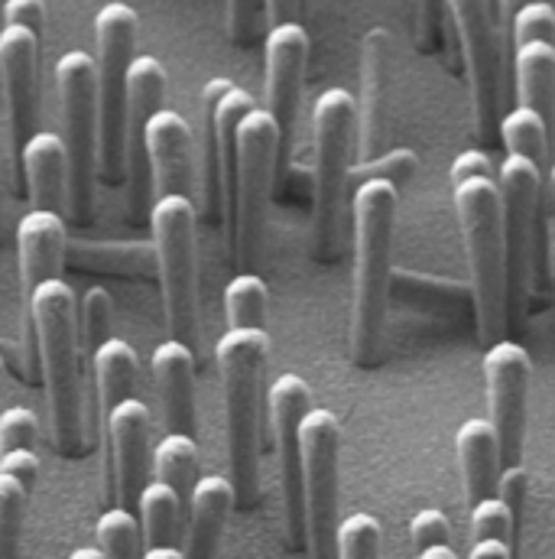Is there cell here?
<instances>
[{
  "instance_id": "cell-41",
  "label": "cell",
  "mask_w": 555,
  "mask_h": 559,
  "mask_svg": "<svg viewBox=\"0 0 555 559\" xmlns=\"http://www.w3.org/2000/svg\"><path fill=\"white\" fill-rule=\"evenodd\" d=\"M410 540H413L417 554L432 550V547H451L448 518L438 508H422V511H417V518L410 521Z\"/></svg>"
},
{
  "instance_id": "cell-56",
  "label": "cell",
  "mask_w": 555,
  "mask_h": 559,
  "mask_svg": "<svg viewBox=\"0 0 555 559\" xmlns=\"http://www.w3.org/2000/svg\"><path fill=\"white\" fill-rule=\"evenodd\" d=\"M0 228H3V209H0Z\"/></svg>"
},
{
  "instance_id": "cell-49",
  "label": "cell",
  "mask_w": 555,
  "mask_h": 559,
  "mask_svg": "<svg viewBox=\"0 0 555 559\" xmlns=\"http://www.w3.org/2000/svg\"><path fill=\"white\" fill-rule=\"evenodd\" d=\"M468 559H514V547H507L500 540H478V544H471Z\"/></svg>"
},
{
  "instance_id": "cell-30",
  "label": "cell",
  "mask_w": 555,
  "mask_h": 559,
  "mask_svg": "<svg viewBox=\"0 0 555 559\" xmlns=\"http://www.w3.org/2000/svg\"><path fill=\"white\" fill-rule=\"evenodd\" d=\"M198 445L195 436H182V432H169L166 439H159V445L153 449V475L156 481L169 485L189 508L192 488L198 485Z\"/></svg>"
},
{
  "instance_id": "cell-44",
  "label": "cell",
  "mask_w": 555,
  "mask_h": 559,
  "mask_svg": "<svg viewBox=\"0 0 555 559\" xmlns=\"http://www.w3.org/2000/svg\"><path fill=\"white\" fill-rule=\"evenodd\" d=\"M264 0H228V33L234 43H251Z\"/></svg>"
},
{
  "instance_id": "cell-53",
  "label": "cell",
  "mask_w": 555,
  "mask_h": 559,
  "mask_svg": "<svg viewBox=\"0 0 555 559\" xmlns=\"http://www.w3.org/2000/svg\"><path fill=\"white\" fill-rule=\"evenodd\" d=\"M143 559H182V550H176V547H156V550H146Z\"/></svg>"
},
{
  "instance_id": "cell-51",
  "label": "cell",
  "mask_w": 555,
  "mask_h": 559,
  "mask_svg": "<svg viewBox=\"0 0 555 559\" xmlns=\"http://www.w3.org/2000/svg\"><path fill=\"white\" fill-rule=\"evenodd\" d=\"M527 3H533V0H494V13H497L500 23H514V16H517Z\"/></svg>"
},
{
  "instance_id": "cell-12",
  "label": "cell",
  "mask_w": 555,
  "mask_h": 559,
  "mask_svg": "<svg viewBox=\"0 0 555 559\" xmlns=\"http://www.w3.org/2000/svg\"><path fill=\"white\" fill-rule=\"evenodd\" d=\"M257 108L254 95L231 79H208L202 88L205 118V218L218 222L231 205L234 166H238V128Z\"/></svg>"
},
{
  "instance_id": "cell-39",
  "label": "cell",
  "mask_w": 555,
  "mask_h": 559,
  "mask_svg": "<svg viewBox=\"0 0 555 559\" xmlns=\"http://www.w3.org/2000/svg\"><path fill=\"white\" fill-rule=\"evenodd\" d=\"M419 169V156L410 150V146H400V150H387L381 153L377 159L371 163H361V179H387L394 182L397 189L403 182L413 179V173Z\"/></svg>"
},
{
  "instance_id": "cell-50",
  "label": "cell",
  "mask_w": 555,
  "mask_h": 559,
  "mask_svg": "<svg viewBox=\"0 0 555 559\" xmlns=\"http://www.w3.org/2000/svg\"><path fill=\"white\" fill-rule=\"evenodd\" d=\"M264 10H267L270 26L274 23H289V20L299 16V0H264Z\"/></svg>"
},
{
  "instance_id": "cell-28",
  "label": "cell",
  "mask_w": 555,
  "mask_h": 559,
  "mask_svg": "<svg viewBox=\"0 0 555 559\" xmlns=\"http://www.w3.org/2000/svg\"><path fill=\"white\" fill-rule=\"evenodd\" d=\"M514 75H517V102L550 115L555 98V43L533 39L514 46Z\"/></svg>"
},
{
  "instance_id": "cell-54",
  "label": "cell",
  "mask_w": 555,
  "mask_h": 559,
  "mask_svg": "<svg viewBox=\"0 0 555 559\" xmlns=\"http://www.w3.org/2000/svg\"><path fill=\"white\" fill-rule=\"evenodd\" d=\"M69 559H105V554L98 547H79V550L69 554Z\"/></svg>"
},
{
  "instance_id": "cell-33",
  "label": "cell",
  "mask_w": 555,
  "mask_h": 559,
  "mask_svg": "<svg viewBox=\"0 0 555 559\" xmlns=\"http://www.w3.org/2000/svg\"><path fill=\"white\" fill-rule=\"evenodd\" d=\"M95 540H98V550L105 554V559H143L140 521L124 508H111L98 518Z\"/></svg>"
},
{
  "instance_id": "cell-34",
  "label": "cell",
  "mask_w": 555,
  "mask_h": 559,
  "mask_svg": "<svg viewBox=\"0 0 555 559\" xmlns=\"http://www.w3.org/2000/svg\"><path fill=\"white\" fill-rule=\"evenodd\" d=\"M29 491L13 475L0 472V559H16Z\"/></svg>"
},
{
  "instance_id": "cell-22",
  "label": "cell",
  "mask_w": 555,
  "mask_h": 559,
  "mask_svg": "<svg viewBox=\"0 0 555 559\" xmlns=\"http://www.w3.org/2000/svg\"><path fill=\"white\" fill-rule=\"evenodd\" d=\"M16 258H20V283L29 302L33 289L62 280L65 258V222L59 212L33 209L16 222Z\"/></svg>"
},
{
  "instance_id": "cell-45",
  "label": "cell",
  "mask_w": 555,
  "mask_h": 559,
  "mask_svg": "<svg viewBox=\"0 0 555 559\" xmlns=\"http://www.w3.org/2000/svg\"><path fill=\"white\" fill-rule=\"evenodd\" d=\"M0 472L13 475L16 481H23L26 491H33L36 478H39V455L33 449H16V452H3L0 455Z\"/></svg>"
},
{
  "instance_id": "cell-38",
  "label": "cell",
  "mask_w": 555,
  "mask_h": 559,
  "mask_svg": "<svg viewBox=\"0 0 555 559\" xmlns=\"http://www.w3.org/2000/svg\"><path fill=\"white\" fill-rule=\"evenodd\" d=\"M514 46H523V43H533V39H550L555 43V7L550 0H533L527 3L514 23Z\"/></svg>"
},
{
  "instance_id": "cell-9",
  "label": "cell",
  "mask_w": 555,
  "mask_h": 559,
  "mask_svg": "<svg viewBox=\"0 0 555 559\" xmlns=\"http://www.w3.org/2000/svg\"><path fill=\"white\" fill-rule=\"evenodd\" d=\"M56 82L62 98V124L69 150V205L75 222L92 218L95 176H98V62L95 56L72 49L56 62Z\"/></svg>"
},
{
  "instance_id": "cell-36",
  "label": "cell",
  "mask_w": 555,
  "mask_h": 559,
  "mask_svg": "<svg viewBox=\"0 0 555 559\" xmlns=\"http://www.w3.org/2000/svg\"><path fill=\"white\" fill-rule=\"evenodd\" d=\"M111 319H114L111 293L101 286H92L82 299V309H79V329H82V338H85L92 355L111 338Z\"/></svg>"
},
{
  "instance_id": "cell-23",
  "label": "cell",
  "mask_w": 555,
  "mask_h": 559,
  "mask_svg": "<svg viewBox=\"0 0 555 559\" xmlns=\"http://www.w3.org/2000/svg\"><path fill=\"white\" fill-rule=\"evenodd\" d=\"M153 384L159 391L169 432L195 436V352L185 342L166 338L153 348Z\"/></svg>"
},
{
  "instance_id": "cell-42",
  "label": "cell",
  "mask_w": 555,
  "mask_h": 559,
  "mask_svg": "<svg viewBox=\"0 0 555 559\" xmlns=\"http://www.w3.org/2000/svg\"><path fill=\"white\" fill-rule=\"evenodd\" d=\"M494 495L510 508V514H514V521L520 527L523 511H527V498H530V472H527V465L523 462L504 465L500 475H497V491Z\"/></svg>"
},
{
  "instance_id": "cell-24",
  "label": "cell",
  "mask_w": 555,
  "mask_h": 559,
  "mask_svg": "<svg viewBox=\"0 0 555 559\" xmlns=\"http://www.w3.org/2000/svg\"><path fill=\"white\" fill-rule=\"evenodd\" d=\"M234 485L225 475H202L189 498V527L182 559H218L221 534L234 508Z\"/></svg>"
},
{
  "instance_id": "cell-7",
  "label": "cell",
  "mask_w": 555,
  "mask_h": 559,
  "mask_svg": "<svg viewBox=\"0 0 555 559\" xmlns=\"http://www.w3.org/2000/svg\"><path fill=\"white\" fill-rule=\"evenodd\" d=\"M198 212L189 195H159L149 209L169 338L192 345L198 335Z\"/></svg>"
},
{
  "instance_id": "cell-31",
  "label": "cell",
  "mask_w": 555,
  "mask_h": 559,
  "mask_svg": "<svg viewBox=\"0 0 555 559\" xmlns=\"http://www.w3.org/2000/svg\"><path fill=\"white\" fill-rule=\"evenodd\" d=\"M267 283L261 274H238L225 286V316L228 329H264L267 325Z\"/></svg>"
},
{
  "instance_id": "cell-14",
  "label": "cell",
  "mask_w": 555,
  "mask_h": 559,
  "mask_svg": "<svg viewBox=\"0 0 555 559\" xmlns=\"http://www.w3.org/2000/svg\"><path fill=\"white\" fill-rule=\"evenodd\" d=\"M484 381H487V407L491 426L500 445V465L523 462L527 423H530V384H533V358L520 342L500 338L484 352Z\"/></svg>"
},
{
  "instance_id": "cell-1",
  "label": "cell",
  "mask_w": 555,
  "mask_h": 559,
  "mask_svg": "<svg viewBox=\"0 0 555 559\" xmlns=\"http://www.w3.org/2000/svg\"><path fill=\"white\" fill-rule=\"evenodd\" d=\"M400 189L387 179H361L351 195L354 225V286H351V358L374 365L387 322L390 299V258L397 231Z\"/></svg>"
},
{
  "instance_id": "cell-47",
  "label": "cell",
  "mask_w": 555,
  "mask_h": 559,
  "mask_svg": "<svg viewBox=\"0 0 555 559\" xmlns=\"http://www.w3.org/2000/svg\"><path fill=\"white\" fill-rule=\"evenodd\" d=\"M442 20L445 16V0H419V33L425 43H435L442 33Z\"/></svg>"
},
{
  "instance_id": "cell-43",
  "label": "cell",
  "mask_w": 555,
  "mask_h": 559,
  "mask_svg": "<svg viewBox=\"0 0 555 559\" xmlns=\"http://www.w3.org/2000/svg\"><path fill=\"white\" fill-rule=\"evenodd\" d=\"M3 26H23L43 43L46 26V0H7L3 3Z\"/></svg>"
},
{
  "instance_id": "cell-3",
  "label": "cell",
  "mask_w": 555,
  "mask_h": 559,
  "mask_svg": "<svg viewBox=\"0 0 555 559\" xmlns=\"http://www.w3.org/2000/svg\"><path fill=\"white\" fill-rule=\"evenodd\" d=\"M29 319L36 329L56 449L62 455H79L85 439L82 371H79L82 329H79V302L72 286L62 280H49L36 286L29 296Z\"/></svg>"
},
{
  "instance_id": "cell-37",
  "label": "cell",
  "mask_w": 555,
  "mask_h": 559,
  "mask_svg": "<svg viewBox=\"0 0 555 559\" xmlns=\"http://www.w3.org/2000/svg\"><path fill=\"white\" fill-rule=\"evenodd\" d=\"M514 537H517V521L497 495L484 498L471 508V544L500 540V544L514 547Z\"/></svg>"
},
{
  "instance_id": "cell-18",
  "label": "cell",
  "mask_w": 555,
  "mask_h": 559,
  "mask_svg": "<svg viewBox=\"0 0 555 559\" xmlns=\"http://www.w3.org/2000/svg\"><path fill=\"white\" fill-rule=\"evenodd\" d=\"M309 66V33L299 20L274 23L264 39V69H267V111L277 118L282 143L295 128L302 82Z\"/></svg>"
},
{
  "instance_id": "cell-29",
  "label": "cell",
  "mask_w": 555,
  "mask_h": 559,
  "mask_svg": "<svg viewBox=\"0 0 555 559\" xmlns=\"http://www.w3.org/2000/svg\"><path fill=\"white\" fill-rule=\"evenodd\" d=\"M140 511V537H143V547L146 550H156V547H176V537H179V524H182V511H185V501L162 481H149L143 488L137 501Z\"/></svg>"
},
{
  "instance_id": "cell-2",
  "label": "cell",
  "mask_w": 555,
  "mask_h": 559,
  "mask_svg": "<svg viewBox=\"0 0 555 559\" xmlns=\"http://www.w3.org/2000/svg\"><path fill=\"white\" fill-rule=\"evenodd\" d=\"M225 384L228 465L238 508L261 501V391L270 358L267 329H228L215 345Z\"/></svg>"
},
{
  "instance_id": "cell-16",
  "label": "cell",
  "mask_w": 555,
  "mask_h": 559,
  "mask_svg": "<svg viewBox=\"0 0 555 559\" xmlns=\"http://www.w3.org/2000/svg\"><path fill=\"white\" fill-rule=\"evenodd\" d=\"M543 166L507 153L497 166V189H500V215H504V241H507V277L523 286L530 258H533V228L543 199Z\"/></svg>"
},
{
  "instance_id": "cell-8",
  "label": "cell",
  "mask_w": 555,
  "mask_h": 559,
  "mask_svg": "<svg viewBox=\"0 0 555 559\" xmlns=\"http://www.w3.org/2000/svg\"><path fill=\"white\" fill-rule=\"evenodd\" d=\"M282 146L277 118L267 108H254L238 128V166H234V192L228 205V225L234 235V261L251 267L261 261L274 173Z\"/></svg>"
},
{
  "instance_id": "cell-52",
  "label": "cell",
  "mask_w": 555,
  "mask_h": 559,
  "mask_svg": "<svg viewBox=\"0 0 555 559\" xmlns=\"http://www.w3.org/2000/svg\"><path fill=\"white\" fill-rule=\"evenodd\" d=\"M417 559H458V554L451 547H432V550H422Z\"/></svg>"
},
{
  "instance_id": "cell-46",
  "label": "cell",
  "mask_w": 555,
  "mask_h": 559,
  "mask_svg": "<svg viewBox=\"0 0 555 559\" xmlns=\"http://www.w3.org/2000/svg\"><path fill=\"white\" fill-rule=\"evenodd\" d=\"M474 176H497V169L491 166L487 153L484 150H461L451 166H448V179L451 186L461 182V179H474Z\"/></svg>"
},
{
  "instance_id": "cell-32",
  "label": "cell",
  "mask_w": 555,
  "mask_h": 559,
  "mask_svg": "<svg viewBox=\"0 0 555 559\" xmlns=\"http://www.w3.org/2000/svg\"><path fill=\"white\" fill-rule=\"evenodd\" d=\"M500 140L507 146V153H517V156H527L533 163H543L546 156V146H550V134H546V115L527 108V105H517L514 111H507L500 118Z\"/></svg>"
},
{
  "instance_id": "cell-4",
  "label": "cell",
  "mask_w": 555,
  "mask_h": 559,
  "mask_svg": "<svg viewBox=\"0 0 555 559\" xmlns=\"http://www.w3.org/2000/svg\"><path fill=\"white\" fill-rule=\"evenodd\" d=\"M455 215L464 238L474 322L481 342L494 345L507 335V241H504V215H500V189L497 176H474L451 186Z\"/></svg>"
},
{
  "instance_id": "cell-40",
  "label": "cell",
  "mask_w": 555,
  "mask_h": 559,
  "mask_svg": "<svg viewBox=\"0 0 555 559\" xmlns=\"http://www.w3.org/2000/svg\"><path fill=\"white\" fill-rule=\"evenodd\" d=\"M39 439V419L26 407H10L0 414V455L16 449H36Z\"/></svg>"
},
{
  "instance_id": "cell-6",
  "label": "cell",
  "mask_w": 555,
  "mask_h": 559,
  "mask_svg": "<svg viewBox=\"0 0 555 559\" xmlns=\"http://www.w3.org/2000/svg\"><path fill=\"white\" fill-rule=\"evenodd\" d=\"M137 10L111 0L95 13L98 46V176L108 186L124 179V124H128V79L137 46Z\"/></svg>"
},
{
  "instance_id": "cell-21",
  "label": "cell",
  "mask_w": 555,
  "mask_h": 559,
  "mask_svg": "<svg viewBox=\"0 0 555 559\" xmlns=\"http://www.w3.org/2000/svg\"><path fill=\"white\" fill-rule=\"evenodd\" d=\"M146 153L153 169V192L159 195H189L195 189L192 166V128L179 111H156L146 128Z\"/></svg>"
},
{
  "instance_id": "cell-11",
  "label": "cell",
  "mask_w": 555,
  "mask_h": 559,
  "mask_svg": "<svg viewBox=\"0 0 555 559\" xmlns=\"http://www.w3.org/2000/svg\"><path fill=\"white\" fill-rule=\"evenodd\" d=\"M445 16L458 36L478 131L481 138H494L504 118L500 115V36H497L494 0H445Z\"/></svg>"
},
{
  "instance_id": "cell-26",
  "label": "cell",
  "mask_w": 555,
  "mask_h": 559,
  "mask_svg": "<svg viewBox=\"0 0 555 559\" xmlns=\"http://www.w3.org/2000/svg\"><path fill=\"white\" fill-rule=\"evenodd\" d=\"M455 452H458V465H461L468 508H474L484 498H494L497 475L504 465H500V445H497V432H494L491 419H464L455 432Z\"/></svg>"
},
{
  "instance_id": "cell-27",
  "label": "cell",
  "mask_w": 555,
  "mask_h": 559,
  "mask_svg": "<svg viewBox=\"0 0 555 559\" xmlns=\"http://www.w3.org/2000/svg\"><path fill=\"white\" fill-rule=\"evenodd\" d=\"M95 388H98V407H101V423L108 419V414L134 397L140 374V358L134 352V345H128L124 338L111 335L95 355Z\"/></svg>"
},
{
  "instance_id": "cell-35",
  "label": "cell",
  "mask_w": 555,
  "mask_h": 559,
  "mask_svg": "<svg viewBox=\"0 0 555 559\" xmlns=\"http://www.w3.org/2000/svg\"><path fill=\"white\" fill-rule=\"evenodd\" d=\"M338 559H381V521L374 514H348L335 537Z\"/></svg>"
},
{
  "instance_id": "cell-15",
  "label": "cell",
  "mask_w": 555,
  "mask_h": 559,
  "mask_svg": "<svg viewBox=\"0 0 555 559\" xmlns=\"http://www.w3.org/2000/svg\"><path fill=\"white\" fill-rule=\"evenodd\" d=\"M166 98V69L153 56H137L128 79V124H124V176H128V202L131 215L149 222L153 209V169L146 153V128L156 111H162Z\"/></svg>"
},
{
  "instance_id": "cell-20",
  "label": "cell",
  "mask_w": 555,
  "mask_h": 559,
  "mask_svg": "<svg viewBox=\"0 0 555 559\" xmlns=\"http://www.w3.org/2000/svg\"><path fill=\"white\" fill-rule=\"evenodd\" d=\"M108 439H111V462H114V491L124 511L137 508L143 488L149 485V436L153 417L149 407L131 397L118 404L105 419Z\"/></svg>"
},
{
  "instance_id": "cell-10",
  "label": "cell",
  "mask_w": 555,
  "mask_h": 559,
  "mask_svg": "<svg viewBox=\"0 0 555 559\" xmlns=\"http://www.w3.org/2000/svg\"><path fill=\"white\" fill-rule=\"evenodd\" d=\"M302 501H305V550L309 559L335 557L338 537V455L341 423L331 411L312 407L302 426Z\"/></svg>"
},
{
  "instance_id": "cell-17",
  "label": "cell",
  "mask_w": 555,
  "mask_h": 559,
  "mask_svg": "<svg viewBox=\"0 0 555 559\" xmlns=\"http://www.w3.org/2000/svg\"><path fill=\"white\" fill-rule=\"evenodd\" d=\"M36 56L39 39L23 26L0 29V85L7 108V131L13 153L16 189H23V146L36 131Z\"/></svg>"
},
{
  "instance_id": "cell-19",
  "label": "cell",
  "mask_w": 555,
  "mask_h": 559,
  "mask_svg": "<svg viewBox=\"0 0 555 559\" xmlns=\"http://www.w3.org/2000/svg\"><path fill=\"white\" fill-rule=\"evenodd\" d=\"M390 72H394V39L384 26H374L361 46V98H358V153H361V163H371L384 153Z\"/></svg>"
},
{
  "instance_id": "cell-13",
  "label": "cell",
  "mask_w": 555,
  "mask_h": 559,
  "mask_svg": "<svg viewBox=\"0 0 555 559\" xmlns=\"http://www.w3.org/2000/svg\"><path fill=\"white\" fill-rule=\"evenodd\" d=\"M270 432L277 449L282 524L292 550H305V501H302V436L299 426L312 411V391L299 374H279L270 384Z\"/></svg>"
},
{
  "instance_id": "cell-25",
  "label": "cell",
  "mask_w": 555,
  "mask_h": 559,
  "mask_svg": "<svg viewBox=\"0 0 555 559\" xmlns=\"http://www.w3.org/2000/svg\"><path fill=\"white\" fill-rule=\"evenodd\" d=\"M23 179L36 209L59 212L69 205V150L52 131H36L23 146Z\"/></svg>"
},
{
  "instance_id": "cell-48",
  "label": "cell",
  "mask_w": 555,
  "mask_h": 559,
  "mask_svg": "<svg viewBox=\"0 0 555 559\" xmlns=\"http://www.w3.org/2000/svg\"><path fill=\"white\" fill-rule=\"evenodd\" d=\"M543 195H546V218H550V264H553V274H555V163L550 166V176H546Z\"/></svg>"
},
{
  "instance_id": "cell-5",
  "label": "cell",
  "mask_w": 555,
  "mask_h": 559,
  "mask_svg": "<svg viewBox=\"0 0 555 559\" xmlns=\"http://www.w3.org/2000/svg\"><path fill=\"white\" fill-rule=\"evenodd\" d=\"M354 138H358V98L348 88H325L312 105V143H315L312 212H315V254L322 261H335L341 251Z\"/></svg>"
},
{
  "instance_id": "cell-55",
  "label": "cell",
  "mask_w": 555,
  "mask_h": 559,
  "mask_svg": "<svg viewBox=\"0 0 555 559\" xmlns=\"http://www.w3.org/2000/svg\"><path fill=\"white\" fill-rule=\"evenodd\" d=\"M0 384H3V361H0Z\"/></svg>"
}]
</instances>
